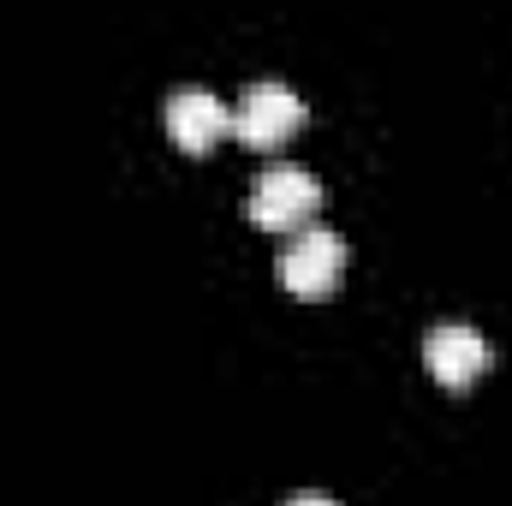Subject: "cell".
Instances as JSON below:
<instances>
[{"mask_svg": "<svg viewBox=\"0 0 512 506\" xmlns=\"http://www.w3.org/2000/svg\"><path fill=\"white\" fill-rule=\"evenodd\" d=\"M298 126H304V102H298L292 84H280V78H256L251 90L239 96V108H233V131H239L251 149H268V143L292 137Z\"/></svg>", "mask_w": 512, "mask_h": 506, "instance_id": "obj_2", "label": "cell"}, {"mask_svg": "<svg viewBox=\"0 0 512 506\" xmlns=\"http://www.w3.org/2000/svg\"><path fill=\"white\" fill-rule=\"evenodd\" d=\"M322 203V185L316 173L292 167V161H274L262 179L251 185V221L268 233H304V215Z\"/></svg>", "mask_w": 512, "mask_h": 506, "instance_id": "obj_1", "label": "cell"}, {"mask_svg": "<svg viewBox=\"0 0 512 506\" xmlns=\"http://www.w3.org/2000/svg\"><path fill=\"white\" fill-rule=\"evenodd\" d=\"M227 126H233V114L221 108L215 90H203V84H179V90L167 96V131H173L179 149H209Z\"/></svg>", "mask_w": 512, "mask_h": 506, "instance_id": "obj_5", "label": "cell"}, {"mask_svg": "<svg viewBox=\"0 0 512 506\" xmlns=\"http://www.w3.org/2000/svg\"><path fill=\"white\" fill-rule=\"evenodd\" d=\"M340 268H346V245H340V233H328V227H304V233L280 251V280H286V292H298V298L334 292Z\"/></svg>", "mask_w": 512, "mask_h": 506, "instance_id": "obj_3", "label": "cell"}, {"mask_svg": "<svg viewBox=\"0 0 512 506\" xmlns=\"http://www.w3.org/2000/svg\"><path fill=\"white\" fill-rule=\"evenodd\" d=\"M423 364H429V376L447 381V387H471V381L483 376V364H489V346H483L477 328L441 322V328H429V340H423Z\"/></svg>", "mask_w": 512, "mask_h": 506, "instance_id": "obj_4", "label": "cell"}, {"mask_svg": "<svg viewBox=\"0 0 512 506\" xmlns=\"http://www.w3.org/2000/svg\"><path fill=\"white\" fill-rule=\"evenodd\" d=\"M286 506H340L334 495H316V489H304V495H292Z\"/></svg>", "mask_w": 512, "mask_h": 506, "instance_id": "obj_6", "label": "cell"}]
</instances>
